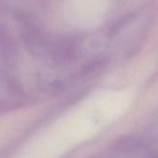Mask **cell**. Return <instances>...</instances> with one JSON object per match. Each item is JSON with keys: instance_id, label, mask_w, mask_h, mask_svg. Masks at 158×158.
<instances>
[{"instance_id": "cell-1", "label": "cell", "mask_w": 158, "mask_h": 158, "mask_svg": "<svg viewBox=\"0 0 158 158\" xmlns=\"http://www.w3.org/2000/svg\"><path fill=\"white\" fill-rule=\"evenodd\" d=\"M151 158H158V151H155L152 152V157Z\"/></svg>"}]
</instances>
